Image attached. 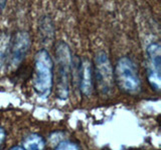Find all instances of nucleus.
I'll list each match as a JSON object with an SVG mask.
<instances>
[{"mask_svg":"<svg viewBox=\"0 0 161 150\" xmlns=\"http://www.w3.org/2000/svg\"><path fill=\"white\" fill-rule=\"evenodd\" d=\"M45 146L43 138L38 134H30L24 139L23 149L24 150H42Z\"/></svg>","mask_w":161,"mask_h":150,"instance_id":"nucleus-8","label":"nucleus"},{"mask_svg":"<svg viewBox=\"0 0 161 150\" xmlns=\"http://www.w3.org/2000/svg\"><path fill=\"white\" fill-rule=\"evenodd\" d=\"M93 82V67L88 59L82 62L80 68V88L85 96H90L94 88Z\"/></svg>","mask_w":161,"mask_h":150,"instance_id":"nucleus-7","label":"nucleus"},{"mask_svg":"<svg viewBox=\"0 0 161 150\" xmlns=\"http://www.w3.org/2000/svg\"><path fill=\"white\" fill-rule=\"evenodd\" d=\"M148 59V81L151 87L159 91L161 87V47L158 42H153L148 45L146 49Z\"/></svg>","mask_w":161,"mask_h":150,"instance_id":"nucleus-5","label":"nucleus"},{"mask_svg":"<svg viewBox=\"0 0 161 150\" xmlns=\"http://www.w3.org/2000/svg\"><path fill=\"white\" fill-rule=\"evenodd\" d=\"M33 88L40 98L47 99L53 86V61L49 53L42 49L34 57Z\"/></svg>","mask_w":161,"mask_h":150,"instance_id":"nucleus-1","label":"nucleus"},{"mask_svg":"<svg viewBox=\"0 0 161 150\" xmlns=\"http://www.w3.org/2000/svg\"><path fill=\"white\" fill-rule=\"evenodd\" d=\"M30 44H31V41H30V37L27 32L19 31L15 34L14 39L9 45L8 49V61L10 67L15 68L22 62L30 48Z\"/></svg>","mask_w":161,"mask_h":150,"instance_id":"nucleus-6","label":"nucleus"},{"mask_svg":"<svg viewBox=\"0 0 161 150\" xmlns=\"http://www.w3.org/2000/svg\"><path fill=\"white\" fill-rule=\"evenodd\" d=\"M54 150H79V146L75 143L69 141H62L58 144L57 148Z\"/></svg>","mask_w":161,"mask_h":150,"instance_id":"nucleus-9","label":"nucleus"},{"mask_svg":"<svg viewBox=\"0 0 161 150\" xmlns=\"http://www.w3.org/2000/svg\"><path fill=\"white\" fill-rule=\"evenodd\" d=\"M57 57V93L59 99L64 100L69 97V82L72 76L73 58L69 45L59 42L55 50Z\"/></svg>","mask_w":161,"mask_h":150,"instance_id":"nucleus-2","label":"nucleus"},{"mask_svg":"<svg viewBox=\"0 0 161 150\" xmlns=\"http://www.w3.org/2000/svg\"><path fill=\"white\" fill-rule=\"evenodd\" d=\"M10 150H24L22 147H20V146H14V147H12Z\"/></svg>","mask_w":161,"mask_h":150,"instance_id":"nucleus-12","label":"nucleus"},{"mask_svg":"<svg viewBox=\"0 0 161 150\" xmlns=\"http://www.w3.org/2000/svg\"><path fill=\"white\" fill-rule=\"evenodd\" d=\"M95 74L99 91L103 95H110L114 87V72L108 54L99 51L95 56Z\"/></svg>","mask_w":161,"mask_h":150,"instance_id":"nucleus-4","label":"nucleus"},{"mask_svg":"<svg viewBox=\"0 0 161 150\" xmlns=\"http://www.w3.org/2000/svg\"><path fill=\"white\" fill-rule=\"evenodd\" d=\"M115 80L122 91L136 94L141 90V80L136 64L130 57H121L115 68Z\"/></svg>","mask_w":161,"mask_h":150,"instance_id":"nucleus-3","label":"nucleus"},{"mask_svg":"<svg viewBox=\"0 0 161 150\" xmlns=\"http://www.w3.org/2000/svg\"><path fill=\"white\" fill-rule=\"evenodd\" d=\"M5 139V131L4 129L0 127V144H1Z\"/></svg>","mask_w":161,"mask_h":150,"instance_id":"nucleus-11","label":"nucleus"},{"mask_svg":"<svg viewBox=\"0 0 161 150\" xmlns=\"http://www.w3.org/2000/svg\"><path fill=\"white\" fill-rule=\"evenodd\" d=\"M63 136H64V134L62 132H54V133H53L52 135H50L49 142L52 143L53 145H58V144H59L60 142H62Z\"/></svg>","mask_w":161,"mask_h":150,"instance_id":"nucleus-10","label":"nucleus"}]
</instances>
